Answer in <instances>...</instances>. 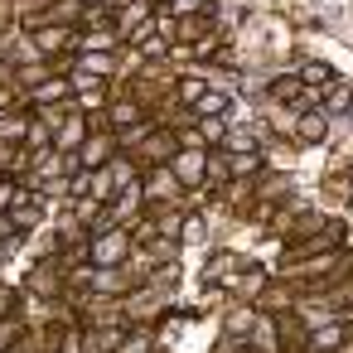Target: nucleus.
Returning a JSON list of instances; mask_svg holds the SVG:
<instances>
[{"instance_id":"1","label":"nucleus","mask_w":353,"mask_h":353,"mask_svg":"<svg viewBox=\"0 0 353 353\" xmlns=\"http://www.w3.org/2000/svg\"><path fill=\"white\" fill-rule=\"evenodd\" d=\"M353 271V256L343 247L334 252H314V256H300V261H281L276 281H290V285H305V290H324L334 281H343Z\"/></svg>"},{"instance_id":"2","label":"nucleus","mask_w":353,"mask_h":353,"mask_svg":"<svg viewBox=\"0 0 353 353\" xmlns=\"http://www.w3.org/2000/svg\"><path fill=\"white\" fill-rule=\"evenodd\" d=\"M343 223H314V228H305V232H295V237H285V247H281V261H300V256H314V252H334V247H343Z\"/></svg>"},{"instance_id":"3","label":"nucleus","mask_w":353,"mask_h":353,"mask_svg":"<svg viewBox=\"0 0 353 353\" xmlns=\"http://www.w3.org/2000/svg\"><path fill=\"white\" fill-rule=\"evenodd\" d=\"M131 252H136L131 228H97V232H88V261L92 266H121V261H131Z\"/></svg>"},{"instance_id":"4","label":"nucleus","mask_w":353,"mask_h":353,"mask_svg":"<svg viewBox=\"0 0 353 353\" xmlns=\"http://www.w3.org/2000/svg\"><path fill=\"white\" fill-rule=\"evenodd\" d=\"M141 194H145V203H184V184L174 179L170 165H145L141 170Z\"/></svg>"},{"instance_id":"5","label":"nucleus","mask_w":353,"mask_h":353,"mask_svg":"<svg viewBox=\"0 0 353 353\" xmlns=\"http://www.w3.org/2000/svg\"><path fill=\"white\" fill-rule=\"evenodd\" d=\"M112 155H117V131H107V126H92V131H88V141L73 150L78 170H102Z\"/></svg>"},{"instance_id":"6","label":"nucleus","mask_w":353,"mask_h":353,"mask_svg":"<svg viewBox=\"0 0 353 353\" xmlns=\"http://www.w3.org/2000/svg\"><path fill=\"white\" fill-rule=\"evenodd\" d=\"M59 68L68 73V68H78V73H88V78H97V83H112L117 78V68H121V54H63L59 59Z\"/></svg>"},{"instance_id":"7","label":"nucleus","mask_w":353,"mask_h":353,"mask_svg":"<svg viewBox=\"0 0 353 353\" xmlns=\"http://www.w3.org/2000/svg\"><path fill=\"white\" fill-rule=\"evenodd\" d=\"M25 102L20 107H59V102H73V83H68V73H49L39 88H30V92H20Z\"/></svg>"},{"instance_id":"8","label":"nucleus","mask_w":353,"mask_h":353,"mask_svg":"<svg viewBox=\"0 0 353 353\" xmlns=\"http://www.w3.org/2000/svg\"><path fill=\"white\" fill-rule=\"evenodd\" d=\"M242 256L237 252H213L208 261H203V285H213V290H232V281L242 276Z\"/></svg>"},{"instance_id":"9","label":"nucleus","mask_w":353,"mask_h":353,"mask_svg":"<svg viewBox=\"0 0 353 353\" xmlns=\"http://www.w3.org/2000/svg\"><path fill=\"white\" fill-rule=\"evenodd\" d=\"M121 34L117 25H102V30H78L73 34V54H121Z\"/></svg>"},{"instance_id":"10","label":"nucleus","mask_w":353,"mask_h":353,"mask_svg":"<svg viewBox=\"0 0 353 353\" xmlns=\"http://www.w3.org/2000/svg\"><path fill=\"white\" fill-rule=\"evenodd\" d=\"M88 131H92V117L73 107V112H68V117L59 121V131H54V150H63V155H73V150H78V145L88 141Z\"/></svg>"},{"instance_id":"11","label":"nucleus","mask_w":353,"mask_h":353,"mask_svg":"<svg viewBox=\"0 0 353 353\" xmlns=\"http://www.w3.org/2000/svg\"><path fill=\"white\" fill-rule=\"evenodd\" d=\"M203 165H208V150H174L170 155V170H174V179L184 184V189H203Z\"/></svg>"},{"instance_id":"12","label":"nucleus","mask_w":353,"mask_h":353,"mask_svg":"<svg viewBox=\"0 0 353 353\" xmlns=\"http://www.w3.org/2000/svg\"><path fill=\"white\" fill-rule=\"evenodd\" d=\"M73 34H78V30H63V25H39V30H30V39H34V49H39L44 59H63V54L73 49Z\"/></svg>"},{"instance_id":"13","label":"nucleus","mask_w":353,"mask_h":353,"mask_svg":"<svg viewBox=\"0 0 353 353\" xmlns=\"http://www.w3.org/2000/svg\"><path fill=\"white\" fill-rule=\"evenodd\" d=\"M174 150H179L174 131H170V126H160V131H155V136H150L141 150H131V155H136V165L145 170V165H170V155H174Z\"/></svg>"},{"instance_id":"14","label":"nucleus","mask_w":353,"mask_h":353,"mask_svg":"<svg viewBox=\"0 0 353 353\" xmlns=\"http://www.w3.org/2000/svg\"><path fill=\"white\" fill-rule=\"evenodd\" d=\"M155 131H160V112H145L141 121H131V126H121V131H117V150H126V155H131V150H141Z\"/></svg>"},{"instance_id":"15","label":"nucleus","mask_w":353,"mask_h":353,"mask_svg":"<svg viewBox=\"0 0 353 353\" xmlns=\"http://www.w3.org/2000/svg\"><path fill=\"white\" fill-rule=\"evenodd\" d=\"M150 15H155V10L145 6V0H131V6H121V10L112 15V25H117V34L131 44V34H136V30H145V25H150Z\"/></svg>"},{"instance_id":"16","label":"nucleus","mask_w":353,"mask_h":353,"mask_svg":"<svg viewBox=\"0 0 353 353\" xmlns=\"http://www.w3.org/2000/svg\"><path fill=\"white\" fill-rule=\"evenodd\" d=\"M324 136H329V117H324V112H300V117H295V136H290V141H300V145H324Z\"/></svg>"},{"instance_id":"17","label":"nucleus","mask_w":353,"mask_h":353,"mask_svg":"<svg viewBox=\"0 0 353 353\" xmlns=\"http://www.w3.org/2000/svg\"><path fill=\"white\" fill-rule=\"evenodd\" d=\"M107 174H112L117 194H121V189H136V184H141V165H136V155H126V150H117V155L107 160Z\"/></svg>"},{"instance_id":"18","label":"nucleus","mask_w":353,"mask_h":353,"mask_svg":"<svg viewBox=\"0 0 353 353\" xmlns=\"http://www.w3.org/2000/svg\"><path fill=\"white\" fill-rule=\"evenodd\" d=\"M194 117H228V126H232V92H223V88H208L194 107H189Z\"/></svg>"},{"instance_id":"19","label":"nucleus","mask_w":353,"mask_h":353,"mask_svg":"<svg viewBox=\"0 0 353 353\" xmlns=\"http://www.w3.org/2000/svg\"><path fill=\"white\" fill-rule=\"evenodd\" d=\"M107 102H112V83H92V88L73 92V107H78V112H88V117H102V112H107Z\"/></svg>"},{"instance_id":"20","label":"nucleus","mask_w":353,"mask_h":353,"mask_svg":"<svg viewBox=\"0 0 353 353\" xmlns=\"http://www.w3.org/2000/svg\"><path fill=\"white\" fill-rule=\"evenodd\" d=\"M348 107H353V88H348L343 78H334V83L324 88V102H319V112H324V117L334 121V117H343Z\"/></svg>"},{"instance_id":"21","label":"nucleus","mask_w":353,"mask_h":353,"mask_svg":"<svg viewBox=\"0 0 353 353\" xmlns=\"http://www.w3.org/2000/svg\"><path fill=\"white\" fill-rule=\"evenodd\" d=\"M252 319H256V305H232V310H228V319H223V339H232V343H247V329H252Z\"/></svg>"},{"instance_id":"22","label":"nucleus","mask_w":353,"mask_h":353,"mask_svg":"<svg viewBox=\"0 0 353 353\" xmlns=\"http://www.w3.org/2000/svg\"><path fill=\"white\" fill-rule=\"evenodd\" d=\"M203 92H208V73H179L174 78V102L179 107H194Z\"/></svg>"},{"instance_id":"23","label":"nucleus","mask_w":353,"mask_h":353,"mask_svg":"<svg viewBox=\"0 0 353 353\" xmlns=\"http://www.w3.org/2000/svg\"><path fill=\"white\" fill-rule=\"evenodd\" d=\"M117 353H155V324H126Z\"/></svg>"},{"instance_id":"24","label":"nucleus","mask_w":353,"mask_h":353,"mask_svg":"<svg viewBox=\"0 0 353 353\" xmlns=\"http://www.w3.org/2000/svg\"><path fill=\"white\" fill-rule=\"evenodd\" d=\"M49 73H54V59H34V63H20V68H15V88H20V92H30V88H39V83H44Z\"/></svg>"},{"instance_id":"25","label":"nucleus","mask_w":353,"mask_h":353,"mask_svg":"<svg viewBox=\"0 0 353 353\" xmlns=\"http://www.w3.org/2000/svg\"><path fill=\"white\" fill-rule=\"evenodd\" d=\"M295 78H300V83H305V88H329V83H334V78H339V73H334V68H329V63H319V59H305V63H300V68H295Z\"/></svg>"},{"instance_id":"26","label":"nucleus","mask_w":353,"mask_h":353,"mask_svg":"<svg viewBox=\"0 0 353 353\" xmlns=\"http://www.w3.org/2000/svg\"><path fill=\"white\" fill-rule=\"evenodd\" d=\"M20 145H25L30 155H39V150H49V145H54V126H49V121H39V117L30 112V131H25V141H20Z\"/></svg>"},{"instance_id":"27","label":"nucleus","mask_w":353,"mask_h":353,"mask_svg":"<svg viewBox=\"0 0 353 353\" xmlns=\"http://www.w3.org/2000/svg\"><path fill=\"white\" fill-rule=\"evenodd\" d=\"M218 150H228V155L261 150V136H252V131H242V126H228V136H223V145H218Z\"/></svg>"},{"instance_id":"28","label":"nucleus","mask_w":353,"mask_h":353,"mask_svg":"<svg viewBox=\"0 0 353 353\" xmlns=\"http://www.w3.org/2000/svg\"><path fill=\"white\" fill-rule=\"evenodd\" d=\"M88 199H97V203H112V199H117V184H112V174H107V165L88 174Z\"/></svg>"},{"instance_id":"29","label":"nucleus","mask_w":353,"mask_h":353,"mask_svg":"<svg viewBox=\"0 0 353 353\" xmlns=\"http://www.w3.org/2000/svg\"><path fill=\"white\" fill-rule=\"evenodd\" d=\"M199 136H203L208 150L223 145V136H228V117H199Z\"/></svg>"},{"instance_id":"30","label":"nucleus","mask_w":353,"mask_h":353,"mask_svg":"<svg viewBox=\"0 0 353 353\" xmlns=\"http://www.w3.org/2000/svg\"><path fill=\"white\" fill-rule=\"evenodd\" d=\"M20 334H25V319H20V314H6V319H0V353H10V348L20 343Z\"/></svg>"},{"instance_id":"31","label":"nucleus","mask_w":353,"mask_h":353,"mask_svg":"<svg viewBox=\"0 0 353 353\" xmlns=\"http://www.w3.org/2000/svg\"><path fill=\"white\" fill-rule=\"evenodd\" d=\"M295 92H300V78H295V73H285V78H276V83H271V97H276L281 107H285Z\"/></svg>"},{"instance_id":"32","label":"nucleus","mask_w":353,"mask_h":353,"mask_svg":"<svg viewBox=\"0 0 353 353\" xmlns=\"http://www.w3.org/2000/svg\"><path fill=\"white\" fill-rule=\"evenodd\" d=\"M136 49H141L145 59H170V39H160V34H150V39H141Z\"/></svg>"},{"instance_id":"33","label":"nucleus","mask_w":353,"mask_h":353,"mask_svg":"<svg viewBox=\"0 0 353 353\" xmlns=\"http://www.w3.org/2000/svg\"><path fill=\"white\" fill-rule=\"evenodd\" d=\"M20 247H25V237H20V232H0V261H6V256H15Z\"/></svg>"},{"instance_id":"34","label":"nucleus","mask_w":353,"mask_h":353,"mask_svg":"<svg viewBox=\"0 0 353 353\" xmlns=\"http://www.w3.org/2000/svg\"><path fill=\"white\" fill-rule=\"evenodd\" d=\"M145 6H150V10H160V6H170V0H145Z\"/></svg>"},{"instance_id":"35","label":"nucleus","mask_w":353,"mask_h":353,"mask_svg":"<svg viewBox=\"0 0 353 353\" xmlns=\"http://www.w3.org/2000/svg\"><path fill=\"white\" fill-rule=\"evenodd\" d=\"M78 6H102V0H78Z\"/></svg>"},{"instance_id":"36","label":"nucleus","mask_w":353,"mask_h":353,"mask_svg":"<svg viewBox=\"0 0 353 353\" xmlns=\"http://www.w3.org/2000/svg\"><path fill=\"white\" fill-rule=\"evenodd\" d=\"M348 343H353V324H348Z\"/></svg>"}]
</instances>
